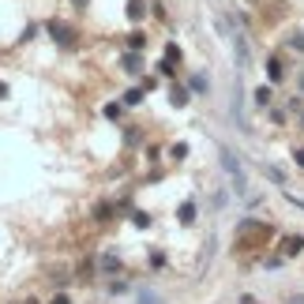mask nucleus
Listing matches in <instances>:
<instances>
[{
  "label": "nucleus",
  "mask_w": 304,
  "mask_h": 304,
  "mask_svg": "<svg viewBox=\"0 0 304 304\" xmlns=\"http://www.w3.org/2000/svg\"><path fill=\"white\" fill-rule=\"evenodd\" d=\"M0 98H4V83H0Z\"/></svg>",
  "instance_id": "2"
},
{
  "label": "nucleus",
  "mask_w": 304,
  "mask_h": 304,
  "mask_svg": "<svg viewBox=\"0 0 304 304\" xmlns=\"http://www.w3.org/2000/svg\"><path fill=\"white\" fill-rule=\"evenodd\" d=\"M222 165L229 169L233 188H237V192H244V169H240V161H237V154H233V150H222Z\"/></svg>",
  "instance_id": "1"
}]
</instances>
